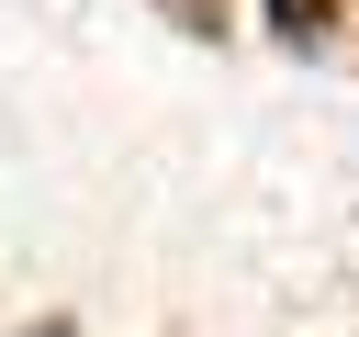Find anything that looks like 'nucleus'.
<instances>
[{
  "label": "nucleus",
  "instance_id": "nucleus-1",
  "mask_svg": "<svg viewBox=\"0 0 359 337\" xmlns=\"http://www.w3.org/2000/svg\"><path fill=\"white\" fill-rule=\"evenodd\" d=\"M269 11H280V34H314L325 22V0H269Z\"/></svg>",
  "mask_w": 359,
  "mask_h": 337
}]
</instances>
